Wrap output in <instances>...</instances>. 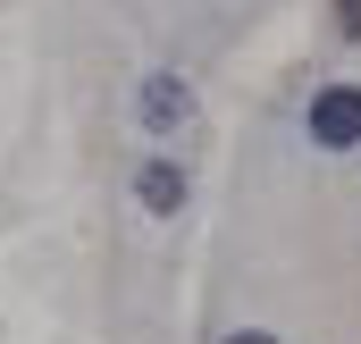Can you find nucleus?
Segmentation results:
<instances>
[{"mask_svg": "<svg viewBox=\"0 0 361 344\" xmlns=\"http://www.w3.org/2000/svg\"><path fill=\"white\" fill-rule=\"evenodd\" d=\"M302 126H311L319 152H353V143H361V85H319Z\"/></svg>", "mask_w": 361, "mask_h": 344, "instance_id": "f257e3e1", "label": "nucleus"}, {"mask_svg": "<svg viewBox=\"0 0 361 344\" xmlns=\"http://www.w3.org/2000/svg\"><path fill=\"white\" fill-rule=\"evenodd\" d=\"M143 126L169 143V135H185L193 126V85L185 76H143Z\"/></svg>", "mask_w": 361, "mask_h": 344, "instance_id": "f03ea898", "label": "nucleus"}, {"mask_svg": "<svg viewBox=\"0 0 361 344\" xmlns=\"http://www.w3.org/2000/svg\"><path fill=\"white\" fill-rule=\"evenodd\" d=\"M135 193H143L152 219H177V210H185V168H177V160H152V168L135 176Z\"/></svg>", "mask_w": 361, "mask_h": 344, "instance_id": "7ed1b4c3", "label": "nucleus"}, {"mask_svg": "<svg viewBox=\"0 0 361 344\" xmlns=\"http://www.w3.org/2000/svg\"><path fill=\"white\" fill-rule=\"evenodd\" d=\"M336 25H345V34L361 42V0H336Z\"/></svg>", "mask_w": 361, "mask_h": 344, "instance_id": "20e7f679", "label": "nucleus"}, {"mask_svg": "<svg viewBox=\"0 0 361 344\" xmlns=\"http://www.w3.org/2000/svg\"><path fill=\"white\" fill-rule=\"evenodd\" d=\"M227 344H277V336H261V328H244V336H227Z\"/></svg>", "mask_w": 361, "mask_h": 344, "instance_id": "39448f33", "label": "nucleus"}]
</instances>
